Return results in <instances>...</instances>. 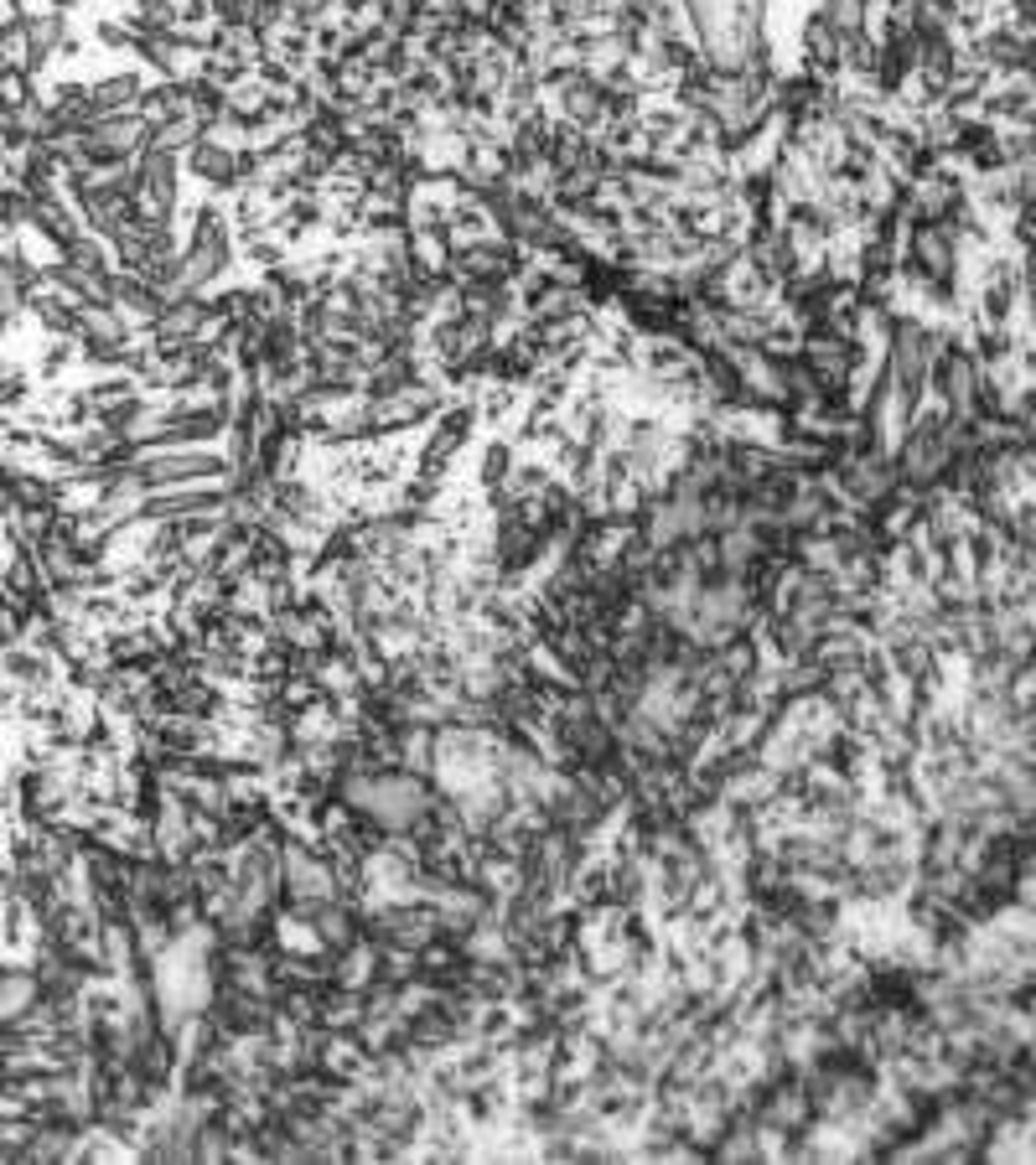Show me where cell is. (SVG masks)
Returning a JSON list of instances; mask_svg holds the SVG:
<instances>
[{
    "instance_id": "obj_1",
    "label": "cell",
    "mask_w": 1036,
    "mask_h": 1165,
    "mask_svg": "<svg viewBox=\"0 0 1036 1165\" xmlns=\"http://www.w3.org/2000/svg\"><path fill=\"white\" fill-rule=\"evenodd\" d=\"M477 477H483L488 492H498V487L513 477V451H508V441H493V446L483 451V472H477Z\"/></svg>"
}]
</instances>
